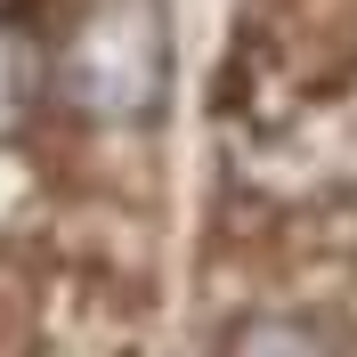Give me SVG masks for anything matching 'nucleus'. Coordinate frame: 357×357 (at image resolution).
<instances>
[{"mask_svg": "<svg viewBox=\"0 0 357 357\" xmlns=\"http://www.w3.org/2000/svg\"><path fill=\"white\" fill-rule=\"evenodd\" d=\"M162 82V33L155 8H106V17L82 24V49H73V89H82L98 114H138Z\"/></svg>", "mask_w": 357, "mask_h": 357, "instance_id": "f257e3e1", "label": "nucleus"}, {"mask_svg": "<svg viewBox=\"0 0 357 357\" xmlns=\"http://www.w3.org/2000/svg\"><path fill=\"white\" fill-rule=\"evenodd\" d=\"M236 357H325L309 333H292V325H260V333H244V349Z\"/></svg>", "mask_w": 357, "mask_h": 357, "instance_id": "f03ea898", "label": "nucleus"}]
</instances>
